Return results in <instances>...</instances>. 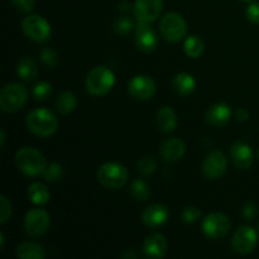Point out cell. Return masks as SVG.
I'll return each mask as SVG.
<instances>
[{"label": "cell", "instance_id": "1", "mask_svg": "<svg viewBox=\"0 0 259 259\" xmlns=\"http://www.w3.org/2000/svg\"><path fill=\"white\" fill-rule=\"evenodd\" d=\"M27 129L34 136L47 138L53 136L58 129V119L52 111L45 108L33 109L25 118Z\"/></svg>", "mask_w": 259, "mask_h": 259}, {"label": "cell", "instance_id": "2", "mask_svg": "<svg viewBox=\"0 0 259 259\" xmlns=\"http://www.w3.org/2000/svg\"><path fill=\"white\" fill-rule=\"evenodd\" d=\"M15 164L25 176L35 177L43 175L48 163L45 156L38 149L33 147H24L15 154Z\"/></svg>", "mask_w": 259, "mask_h": 259}, {"label": "cell", "instance_id": "3", "mask_svg": "<svg viewBox=\"0 0 259 259\" xmlns=\"http://www.w3.org/2000/svg\"><path fill=\"white\" fill-rule=\"evenodd\" d=\"M115 83V75L105 66H96L88 73L85 80L86 90L94 96H104L111 91Z\"/></svg>", "mask_w": 259, "mask_h": 259}, {"label": "cell", "instance_id": "4", "mask_svg": "<svg viewBox=\"0 0 259 259\" xmlns=\"http://www.w3.org/2000/svg\"><path fill=\"white\" fill-rule=\"evenodd\" d=\"M28 100V90L17 82L7 83L0 93V108L4 113H17Z\"/></svg>", "mask_w": 259, "mask_h": 259}, {"label": "cell", "instance_id": "5", "mask_svg": "<svg viewBox=\"0 0 259 259\" xmlns=\"http://www.w3.org/2000/svg\"><path fill=\"white\" fill-rule=\"evenodd\" d=\"M128 169L118 162H106L98 171V180L101 186L109 190L121 189L128 181Z\"/></svg>", "mask_w": 259, "mask_h": 259}, {"label": "cell", "instance_id": "6", "mask_svg": "<svg viewBox=\"0 0 259 259\" xmlns=\"http://www.w3.org/2000/svg\"><path fill=\"white\" fill-rule=\"evenodd\" d=\"M159 30L162 33V37L171 43H177L186 37L187 24L185 22L184 17L179 13H167L161 20Z\"/></svg>", "mask_w": 259, "mask_h": 259}, {"label": "cell", "instance_id": "7", "mask_svg": "<svg viewBox=\"0 0 259 259\" xmlns=\"http://www.w3.org/2000/svg\"><path fill=\"white\" fill-rule=\"evenodd\" d=\"M22 29L29 39L37 43L46 42L51 37V25L47 20L38 14H29L22 22Z\"/></svg>", "mask_w": 259, "mask_h": 259}, {"label": "cell", "instance_id": "8", "mask_svg": "<svg viewBox=\"0 0 259 259\" xmlns=\"http://www.w3.org/2000/svg\"><path fill=\"white\" fill-rule=\"evenodd\" d=\"M202 232L210 239H220L229 233L232 220L223 212H212L202 220Z\"/></svg>", "mask_w": 259, "mask_h": 259}, {"label": "cell", "instance_id": "9", "mask_svg": "<svg viewBox=\"0 0 259 259\" xmlns=\"http://www.w3.org/2000/svg\"><path fill=\"white\" fill-rule=\"evenodd\" d=\"M51 225V217L46 210L32 209L25 214L23 227L30 237H40L45 234Z\"/></svg>", "mask_w": 259, "mask_h": 259}, {"label": "cell", "instance_id": "10", "mask_svg": "<svg viewBox=\"0 0 259 259\" xmlns=\"http://www.w3.org/2000/svg\"><path fill=\"white\" fill-rule=\"evenodd\" d=\"M258 244V234L252 227L238 228L234 232L232 239V248L235 253L240 255L249 254L250 252L255 249Z\"/></svg>", "mask_w": 259, "mask_h": 259}, {"label": "cell", "instance_id": "11", "mask_svg": "<svg viewBox=\"0 0 259 259\" xmlns=\"http://www.w3.org/2000/svg\"><path fill=\"white\" fill-rule=\"evenodd\" d=\"M128 93L136 100H149L156 93V83L147 75H137L129 81Z\"/></svg>", "mask_w": 259, "mask_h": 259}, {"label": "cell", "instance_id": "12", "mask_svg": "<svg viewBox=\"0 0 259 259\" xmlns=\"http://www.w3.org/2000/svg\"><path fill=\"white\" fill-rule=\"evenodd\" d=\"M228 161L223 152L212 151L202 162V174L209 180H218L227 172Z\"/></svg>", "mask_w": 259, "mask_h": 259}, {"label": "cell", "instance_id": "13", "mask_svg": "<svg viewBox=\"0 0 259 259\" xmlns=\"http://www.w3.org/2000/svg\"><path fill=\"white\" fill-rule=\"evenodd\" d=\"M133 10L138 20L153 23L161 17L162 10H163V2L162 0H136Z\"/></svg>", "mask_w": 259, "mask_h": 259}, {"label": "cell", "instance_id": "14", "mask_svg": "<svg viewBox=\"0 0 259 259\" xmlns=\"http://www.w3.org/2000/svg\"><path fill=\"white\" fill-rule=\"evenodd\" d=\"M149 24L151 23L138 20L136 27L134 40H136L137 47L143 52H152L158 46V37Z\"/></svg>", "mask_w": 259, "mask_h": 259}, {"label": "cell", "instance_id": "15", "mask_svg": "<svg viewBox=\"0 0 259 259\" xmlns=\"http://www.w3.org/2000/svg\"><path fill=\"white\" fill-rule=\"evenodd\" d=\"M167 239L161 233H152L144 239L142 249L146 257L159 259L163 258L167 253Z\"/></svg>", "mask_w": 259, "mask_h": 259}, {"label": "cell", "instance_id": "16", "mask_svg": "<svg viewBox=\"0 0 259 259\" xmlns=\"http://www.w3.org/2000/svg\"><path fill=\"white\" fill-rule=\"evenodd\" d=\"M169 211L164 205L152 204L147 206L142 212V222L148 228H158L166 224L168 220Z\"/></svg>", "mask_w": 259, "mask_h": 259}, {"label": "cell", "instance_id": "17", "mask_svg": "<svg viewBox=\"0 0 259 259\" xmlns=\"http://www.w3.org/2000/svg\"><path fill=\"white\" fill-rule=\"evenodd\" d=\"M186 152V144L180 138H168L159 147V154L162 159L168 163L180 161Z\"/></svg>", "mask_w": 259, "mask_h": 259}, {"label": "cell", "instance_id": "18", "mask_svg": "<svg viewBox=\"0 0 259 259\" xmlns=\"http://www.w3.org/2000/svg\"><path fill=\"white\" fill-rule=\"evenodd\" d=\"M230 157L239 169H248L253 164V151L245 142H235L230 148Z\"/></svg>", "mask_w": 259, "mask_h": 259}, {"label": "cell", "instance_id": "19", "mask_svg": "<svg viewBox=\"0 0 259 259\" xmlns=\"http://www.w3.org/2000/svg\"><path fill=\"white\" fill-rule=\"evenodd\" d=\"M232 109L225 103H217L210 106L206 113V121L212 126H222L229 121Z\"/></svg>", "mask_w": 259, "mask_h": 259}, {"label": "cell", "instance_id": "20", "mask_svg": "<svg viewBox=\"0 0 259 259\" xmlns=\"http://www.w3.org/2000/svg\"><path fill=\"white\" fill-rule=\"evenodd\" d=\"M15 71H17L18 77L25 82H30L34 78H37L38 72H39L37 62L29 56H24L18 61Z\"/></svg>", "mask_w": 259, "mask_h": 259}, {"label": "cell", "instance_id": "21", "mask_svg": "<svg viewBox=\"0 0 259 259\" xmlns=\"http://www.w3.org/2000/svg\"><path fill=\"white\" fill-rule=\"evenodd\" d=\"M157 125L163 133H172L177 128V115L169 106H162L157 113Z\"/></svg>", "mask_w": 259, "mask_h": 259}, {"label": "cell", "instance_id": "22", "mask_svg": "<svg viewBox=\"0 0 259 259\" xmlns=\"http://www.w3.org/2000/svg\"><path fill=\"white\" fill-rule=\"evenodd\" d=\"M195 86H196V81L194 76L189 72L177 73L172 80V88L181 96L190 95L195 90Z\"/></svg>", "mask_w": 259, "mask_h": 259}, {"label": "cell", "instance_id": "23", "mask_svg": "<svg viewBox=\"0 0 259 259\" xmlns=\"http://www.w3.org/2000/svg\"><path fill=\"white\" fill-rule=\"evenodd\" d=\"M46 255V249L38 243L24 242L17 247V257L19 259H45Z\"/></svg>", "mask_w": 259, "mask_h": 259}, {"label": "cell", "instance_id": "24", "mask_svg": "<svg viewBox=\"0 0 259 259\" xmlns=\"http://www.w3.org/2000/svg\"><path fill=\"white\" fill-rule=\"evenodd\" d=\"M50 190L47 189L45 184L42 182H34L28 187V199L33 202L34 205H42L48 204L50 201Z\"/></svg>", "mask_w": 259, "mask_h": 259}, {"label": "cell", "instance_id": "25", "mask_svg": "<svg viewBox=\"0 0 259 259\" xmlns=\"http://www.w3.org/2000/svg\"><path fill=\"white\" fill-rule=\"evenodd\" d=\"M77 106V98L71 91H63L58 95L56 100V109L61 115H67L71 114Z\"/></svg>", "mask_w": 259, "mask_h": 259}, {"label": "cell", "instance_id": "26", "mask_svg": "<svg viewBox=\"0 0 259 259\" xmlns=\"http://www.w3.org/2000/svg\"><path fill=\"white\" fill-rule=\"evenodd\" d=\"M184 50L185 53H186L189 57L199 58L200 56L204 53V42H202V39L199 35H189V37L185 39Z\"/></svg>", "mask_w": 259, "mask_h": 259}, {"label": "cell", "instance_id": "27", "mask_svg": "<svg viewBox=\"0 0 259 259\" xmlns=\"http://www.w3.org/2000/svg\"><path fill=\"white\" fill-rule=\"evenodd\" d=\"M131 192L137 201H146L151 196V190H149L148 184L143 180H136L133 181L131 187Z\"/></svg>", "mask_w": 259, "mask_h": 259}, {"label": "cell", "instance_id": "28", "mask_svg": "<svg viewBox=\"0 0 259 259\" xmlns=\"http://www.w3.org/2000/svg\"><path fill=\"white\" fill-rule=\"evenodd\" d=\"M42 176L48 182H58L63 177V167L57 162H51L47 164Z\"/></svg>", "mask_w": 259, "mask_h": 259}, {"label": "cell", "instance_id": "29", "mask_svg": "<svg viewBox=\"0 0 259 259\" xmlns=\"http://www.w3.org/2000/svg\"><path fill=\"white\" fill-rule=\"evenodd\" d=\"M32 95L35 100L45 101L52 95V85L47 81H39L32 89Z\"/></svg>", "mask_w": 259, "mask_h": 259}, {"label": "cell", "instance_id": "30", "mask_svg": "<svg viewBox=\"0 0 259 259\" xmlns=\"http://www.w3.org/2000/svg\"><path fill=\"white\" fill-rule=\"evenodd\" d=\"M113 29L119 35H128L133 29V20L126 15L119 17L114 20Z\"/></svg>", "mask_w": 259, "mask_h": 259}, {"label": "cell", "instance_id": "31", "mask_svg": "<svg viewBox=\"0 0 259 259\" xmlns=\"http://www.w3.org/2000/svg\"><path fill=\"white\" fill-rule=\"evenodd\" d=\"M39 58L48 68H53L58 63V55L52 47H43L39 52Z\"/></svg>", "mask_w": 259, "mask_h": 259}, {"label": "cell", "instance_id": "32", "mask_svg": "<svg viewBox=\"0 0 259 259\" xmlns=\"http://www.w3.org/2000/svg\"><path fill=\"white\" fill-rule=\"evenodd\" d=\"M181 218L185 223H187V224H192V223H196L197 220L201 218V210L197 206L190 205V206L185 207L184 211H182L181 214Z\"/></svg>", "mask_w": 259, "mask_h": 259}, {"label": "cell", "instance_id": "33", "mask_svg": "<svg viewBox=\"0 0 259 259\" xmlns=\"http://www.w3.org/2000/svg\"><path fill=\"white\" fill-rule=\"evenodd\" d=\"M138 169L143 175H152L156 172L157 163L151 157H143L138 161Z\"/></svg>", "mask_w": 259, "mask_h": 259}, {"label": "cell", "instance_id": "34", "mask_svg": "<svg viewBox=\"0 0 259 259\" xmlns=\"http://www.w3.org/2000/svg\"><path fill=\"white\" fill-rule=\"evenodd\" d=\"M12 204L5 196L0 197V224H5L12 217Z\"/></svg>", "mask_w": 259, "mask_h": 259}, {"label": "cell", "instance_id": "35", "mask_svg": "<svg viewBox=\"0 0 259 259\" xmlns=\"http://www.w3.org/2000/svg\"><path fill=\"white\" fill-rule=\"evenodd\" d=\"M13 8L19 13H30L35 7V0H10Z\"/></svg>", "mask_w": 259, "mask_h": 259}, {"label": "cell", "instance_id": "36", "mask_svg": "<svg viewBox=\"0 0 259 259\" xmlns=\"http://www.w3.org/2000/svg\"><path fill=\"white\" fill-rule=\"evenodd\" d=\"M242 212H243V217L245 218L247 220H254L255 218L258 217V206L257 204H254L253 201H247L244 202L242 207Z\"/></svg>", "mask_w": 259, "mask_h": 259}, {"label": "cell", "instance_id": "37", "mask_svg": "<svg viewBox=\"0 0 259 259\" xmlns=\"http://www.w3.org/2000/svg\"><path fill=\"white\" fill-rule=\"evenodd\" d=\"M245 14L249 22L259 24V2H250L245 9Z\"/></svg>", "mask_w": 259, "mask_h": 259}, {"label": "cell", "instance_id": "38", "mask_svg": "<svg viewBox=\"0 0 259 259\" xmlns=\"http://www.w3.org/2000/svg\"><path fill=\"white\" fill-rule=\"evenodd\" d=\"M234 116H235V120H237L238 123H244V121H247L248 118H249V113H248L247 109L240 108L235 111Z\"/></svg>", "mask_w": 259, "mask_h": 259}, {"label": "cell", "instance_id": "39", "mask_svg": "<svg viewBox=\"0 0 259 259\" xmlns=\"http://www.w3.org/2000/svg\"><path fill=\"white\" fill-rule=\"evenodd\" d=\"M131 7L132 4L129 2H126V0H123V2L119 3V10L120 12H128V10H131Z\"/></svg>", "mask_w": 259, "mask_h": 259}, {"label": "cell", "instance_id": "40", "mask_svg": "<svg viewBox=\"0 0 259 259\" xmlns=\"http://www.w3.org/2000/svg\"><path fill=\"white\" fill-rule=\"evenodd\" d=\"M0 139H2V143H0V146L4 147L5 146V141H7V137H5L4 129H0Z\"/></svg>", "mask_w": 259, "mask_h": 259}, {"label": "cell", "instance_id": "41", "mask_svg": "<svg viewBox=\"0 0 259 259\" xmlns=\"http://www.w3.org/2000/svg\"><path fill=\"white\" fill-rule=\"evenodd\" d=\"M4 244H5V237L4 233H0V249H4Z\"/></svg>", "mask_w": 259, "mask_h": 259}, {"label": "cell", "instance_id": "42", "mask_svg": "<svg viewBox=\"0 0 259 259\" xmlns=\"http://www.w3.org/2000/svg\"><path fill=\"white\" fill-rule=\"evenodd\" d=\"M240 2H245V3H250V2H254V0H240Z\"/></svg>", "mask_w": 259, "mask_h": 259}, {"label": "cell", "instance_id": "43", "mask_svg": "<svg viewBox=\"0 0 259 259\" xmlns=\"http://www.w3.org/2000/svg\"><path fill=\"white\" fill-rule=\"evenodd\" d=\"M258 156H259V149H258Z\"/></svg>", "mask_w": 259, "mask_h": 259}]
</instances>
